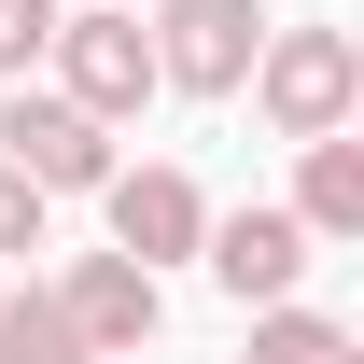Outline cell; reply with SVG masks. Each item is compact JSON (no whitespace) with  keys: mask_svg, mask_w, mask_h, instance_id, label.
<instances>
[{"mask_svg":"<svg viewBox=\"0 0 364 364\" xmlns=\"http://www.w3.org/2000/svg\"><path fill=\"white\" fill-rule=\"evenodd\" d=\"M56 309H70L85 364H112V350H154V322H168V294H154V267H127V252H85V267L56 280Z\"/></svg>","mask_w":364,"mask_h":364,"instance_id":"6","label":"cell"},{"mask_svg":"<svg viewBox=\"0 0 364 364\" xmlns=\"http://www.w3.org/2000/svg\"><path fill=\"white\" fill-rule=\"evenodd\" d=\"M252 364H350V322H322V309H252Z\"/></svg>","mask_w":364,"mask_h":364,"instance_id":"10","label":"cell"},{"mask_svg":"<svg viewBox=\"0 0 364 364\" xmlns=\"http://www.w3.org/2000/svg\"><path fill=\"white\" fill-rule=\"evenodd\" d=\"M56 98H70V112H98V127H112V112H140V98H154V28H140V14H56Z\"/></svg>","mask_w":364,"mask_h":364,"instance_id":"3","label":"cell"},{"mask_svg":"<svg viewBox=\"0 0 364 364\" xmlns=\"http://www.w3.org/2000/svg\"><path fill=\"white\" fill-rule=\"evenodd\" d=\"M294 225L309 238H364V140H309V182H294Z\"/></svg>","mask_w":364,"mask_h":364,"instance_id":"8","label":"cell"},{"mask_svg":"<svg viewBox=\"0 0 364 364\" xmlns=\"http://www.w3.org/2000/svg\"><path fill=\"white\" fill-rule=\"evenodd\" d=\"M0 168L28 182V196H98V182H112V127L70 112L56 85H14L0 98Z\"/></svg>","mask_w":364,"mask_h":364,"instance_id":"2","label":"cell"},{"mask_svg":"<svg viewBox=\"0 0 364 364\" xmlns=\"http://www.w3.org/2000/svg\"><path fill=\"white\" fill-rule=\"evenodd\" d=\"M252 43H267V0H168V14H154V85L238 98L252 85Z\"/></svg>","mask_w":364,"mask_h":364,"instance_id":"4","label":"cell"},{"mask_svg":"<svg viewBox=\"0 0 364 364\" xmlns=\"http://www.w3.org/2000/svg\"><path fill=\"white\" fill-rule=\"evenodd\" d=\"M43 210H56V196H28V182L0 168V252H43Z\"/></svg>","mask_w":364,"mask_h":364,"instance_id":"12","label":"cell"},{"mask_svg":"<svg viewBox=\"0 0 364 364\" xmlns=\"http://www.w3.org/2000/svg\"><path fill=\"white\" fill-rule=\"evenodd\" d=\"M43 43H56V0H0V85H28Z\"/></svg>","mask_w":364,"mask_h":364,"instance_id":"11","label":"cell"},{"mask_svg":"<svg viewBox=\"0 0 364 364\" xmlns=\"http://www.w3.org/2000/svg\"><path fill=\"white\" fill-rule=\"evenodd\" d=\"M196 252H210V280H225L238 309H280V294L309 280V225H294V210H210Z\"/></svg>","mask_w":364,"mask_h":364,"instance_id":"7","label":"cell"},{"mask_svg":"<svg viewBox=\"0 0 364 364\" xmlns=\"http://www.w3.org/2000/svg\"><path fill=\"white\" fill-rule=\"evenodd\" d=\"M0 364H85V336H70V309H56L43 280L0 294Z\"/></svg>","mask_w":364,"mask_h":364,"instance_id":"9","label":"cell"},{"mask_svg":"<svg viewBox=\"0 0 364 364\" xmlns=\"http://www.w3.org/2000/svg\"><path fill=\"white\" fill-rule=\"evenodd\" d=\"M252 98H267L280 140H336V127H350V98H364L350 28H267V43H252Z\"/></svg>","mask_w":364,"mask_h":364,"instance_id":"1","label":"cell"},{"mask_svg":"<svg viewBox=\"0 0 364 364\" xmlns=\"http://www.w3.org/2000/svg\"><path fill=\"white\" fill-rule=\"evenodd\" d=\"M98 210H112V252H127V267H182V252L210 238V196H196V168H168V154H154V168H112Z\"/></svg>","mask_w":364,"mask_h":364,"instance_id":"5","label":"cell"}]
</instances>
